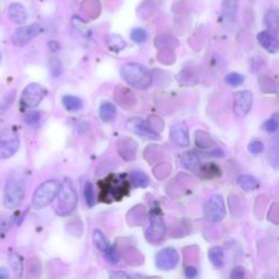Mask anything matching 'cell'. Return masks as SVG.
Returning a JSON list of instances; mask_svg holds the SVG:
<instances>
[{
    "instance_id": "1",
    "label": "cell",
    "mask_w": 279,
    "mask_h": 279,
    "mask_svg": "<svg viewBox=\"0 0 279 279\" xmlns=\"http://www.w3.org/2000/svg\"><path fill=\"white\" fill-rule=\"evenodd\" d=\"M100 198L103 202H111V201L118 202L128 194L130 184L126 175L109 174L100 182Z\"/></svg>"
},
{
    "instance_id": "2",
    "label": "cell",
    "mask_w": 279,
    "mask_h": 279,
    "mask_svg": "<svg viewBox=\"0 0 279 279\" xmlns=\"http://www.w3.org/2000/svg\"><path fill=\"white\" fill-rule=\"evenodd\" d=\"M122 79L138 90H146L152 84V74L145 67L137 63H128L120 69Z\"/></svg>"
},
{
    "instance_id": "3",
    "label": "cell",
    "mask_w": 279,
    "mask_h": 279,
    "mask_svg": "<svg viewBox=\"0 0 279 279\" xmlns=\"http://www.w3.org/2000/svg\"><path fill=\"white\" fill-rule=\"evenodd\" d=\"M61 188V182L58 180H48L42 183L35 190L32 206L35 209H42L49 205L58 195L59 190Z\"/></svg>"
},
{
    "instance_id": "4",
    "label": "cell",
    "mask_w": 279,
    "mask_h": 279,
    "mask_svg": "<svg viewBox=\"0 0 279 279\" xmlns=\"http://www.w3.org/2000/svg\"><path fill=\"white\" fill-rule=\"evenodd\" d=\"M25 196V184L22 180L10 179L4 188L3 204L9 209H14L22 204Z\"/></svg>"
},
{
    "instance_id": "5",
    "label": "cell",
    "mask_w": 279,
    "mask_h": 279,
    "mask_svg": "<svg viewBox=\"0 0 279 279\" xmlns=\"http://www.w3.org/2000/svg\"><path fill=\"white\" fill-rule=\"evenodd\" d=\"M58 208H57V214L60 216H66L70 214L75 209L77 202V196L75 190L72 187L70 182L61 183V188L58 193Z\"/></svg>"
},
{
    "instance_id": "6",
    "label": "cell",
    "mask_w": 279,
    "mask_h": 279,
    "mask_svg": "<svg viewBox=\"0 0 279 279\" xmlns=\"http://www.w3.org/2000/svg\"><path fill=\"white\" fill-rule=\"evenodd\" d=\"M166 226L158 210H153L149 215V225L145 230L146 240L152 244H157L164 239Z\"/></svg>"
},
{
    "instance_id": "7",
    "label": "cell",
    "mask_w": 279,
    "mask_h": 279,
    "mask_svg": "<svg viewBox=\"0 0 279 279\" xmlns=\"http://www.w3.org/2000/svg\"><path fill=\"white\" fill-rule=\"evenodd\" d=\"M226 205L221 195H213L204 206L205 218L211 223H219L225 218Z\"/></svg>"
},
{
    "instance_id": "8",
    "label": "cell",
    "mask_w": 279,
    "mask_h": 279,
    "mask_svg": "<svg viewBox=\"0 0 279 279\" xmlns=\"http://www.w3.org/2000/svg\"><path fill=\"white\" fill-rule=\"evenodd\" d=\"M46 95V90L37 83H31L25 87L22 96L21 104L28 108H34L40 104Z\"/></svg>"
},
{
    "instance_id": "9",
    "label": "cell",
    "mask_w": 279,
    "mask_h": 279,
    "mask_svg": "<svg viewBox=\"0 0 279 279\" xmlns=\"http://www.w3.org/2000/svg\"><path fill=\"white\" fill-rule=\"evenodd\" d=\"M126 128L129 131L137 134V136L147 139V140H159L161 137L157 132L152 130L151 128L146 125L145 121L140 117H132L126 122Z\"/></svg>"
},
{
    "instance_id": "10",
    "label": "cell",
    "mask_w": 279,
    "mask_h": 279,
    "mask_svg": "<svg viewBox=\"0 0 279 279\" xmlns=\"http://www.w3.org/2000/svg\"><path fill=\"white\" fill-rule=\"evenodd\" d=\"M40 32H42V28L39 27V24L34 23L25 25V27H21L15 31L12 36V42L17 47H23V46L29 44L31 40L35 38Z\"/></svg>"
},
{
    "instance_id": "11",
    "label": "cell",
    "mask_w": 279,
    "mask_h": 279,
    "mask_svg": "<svg viewBox=\"0 0 279 279\" xmlns=\"http://www.w3.org/2000/svg\"><path fill=\"white\" fill-rule=\"evenodd\" d=\"M156 266L161 271H172L174 267H177L179 263V254L174 247H166L157 253L156 257Z\"/></svg>"
},
{
    "instance_id": "12",
    "label": "cell",
    "mask_w": 279,
    "mask_h": 279,
    "mask_svg": "<svg viewBox=\"0 0 279 279\" xmlns=\"http://www.w3.org/2000/svg\"><path fill=\"white\" fill-rule=\"evenodd\" d=\"M253 105V94L251 91H239L234 95V112L238 117H245Z\"/></svg>"
},
{
    "instance_id": "13",
    "label": "cell",
    "mask_w": 279,
    "mask_h": 279,
    "mask_svg": "<svg viewBox=\"0 0 279 279\" xmlns=\"http://www.w3.org/2000/svg\"><path fill=\"white\" fill-rule=\"evenodd\" d=\"M170 140L177 144L178 146L187 147L190 144V134H189V128L183 122L177 123L172 129H170Z\"/></svg>"
},
{
    "instance_id": "14",
    "label": "cell",
    "mask_w": 279,
    "mask_h": 279,
    "mask_svg": "<svg viewBox=\"0 0 279 279\" xmlns=\"http://www.w3.org/2000/svg\"><path fill=\"white\" fill-rule=\"evenodd\" d=\"M20 147V140L17 137H7L0 140V161L12 157Z\"/></svg>"
},
{
    "instance_id": "15",
    "label": "cell",
    "mask_w": 279,
    "mask_h": 279,
    "mask_svg": "<svg viewBox=\"0 0 279 279\" xmlns=\"http://www.w3.org/2000/svg\"><path fill=\"white\" fill-rule=\"evenodd\" d=\"M119 155L125 159V161H134L136 159V153L138 148V144L132 141L129 138H122L117 143Z\"/></svg>"
},
{
    "instance_id": "16",
    "label": "cell",
    "mask_w": 279,
    "mask_h": 279,
    "mask_svg": "<svg viewBox=\"0 0 279 279\" xmlns=\"http://www.w3.org/2000/svg\"><path fill=\"white\" fill-rule=\"evenodd\" d=\"M115 98L119 105L127 109H130L137 104L136 96L127 87H118L115 93Z\"/></svg>"
},
{
    "instance_id": "17",
    "label": "cell",
    "mask_w": 279,
    "mask_h": 279,
    "mask_svg": "<svg viewBox=\"0 0 279 279\" xmlns=\"http://www.w3.org/2000/svg\"><path fill=\"white\" fill-rule=\"evenodd\" d=\"M257 40H258V43H260L262 47L264 48L265 50H267L268 53L276 54L278 51L277 39L275 38V36H274L271 32L264 31V32L258 33Z\"/></svg>"
},
{
    "instance_id": "18",
    "label": "cell",
    "mask_w": 279,
    "mask_h": 279,
    "mask_svg": "<svg viewBox=\"0 0 279 279\" xmlns=\"http://www.w3.org/2000/svg\"><path fill=\"white\" fill-rule=\"evenodd\" d=\"M8 15L9 19L11 20L13 23L17 24H23L27 22L28 20V13L27 10L20 3H11L8 8Z\"/></svg>"
},
{
    "instance_id": "19",
    "label": "cell",
    "mask_w": 279,
    "mask_h": 279,
    "mask_svg": "<svg viewBox=\"0 0 279 279\" xmlns=\"http://www.w3.org/2000/svg\"><path fill=\"white\" fill-rule=\"evenodd\" d=\"M100 117L104 122H111L117 117V109L110 102H103L100 106Z\"/></svg>"
},
{
    "instance_id": "20",
    "label": "cell",
    "mask_w": 279,
    "mask_h": 279,
    "mask_svg": "<svg viewBox=\"0 0 279 279\" xmlns=\"http://www.w3.org/2000/svg\"><path fill=\"white\" fill-rule=\"evenodd\" d=\"M221 12L227 21H235L238 12V0H223Z\"/></svg>"
},
{
    "instance_id": "21",
    "label": "cell",
    "mask_w": 279,
    "mask_h": 279,
    "mask_svg": "<svg viewBox=\"0 0 279 279\" xmlns=\"http://www.w3.org/2000/svg\"><path fill=\"white\" fill-rule=\"evenodd\" d=\"M181 165L187 169L194 170L195 168L199 167L200 165V157L199 155L193 151H185L180 158Z\"/></svg>"
},
{
    "instance_id": "22",
    "label": "cell",
    "mask_w": 279,
    "mask_h": 279,
    "mask_svg": "<svg viewBox=\"0 0 279 279\" xmlns=\"http://www.w3.org/2000/svg\"><path fill=\"white\" fill-rule=\"evenodd\" d=\"M237 183L242 190H244L245 192H252V191H254L260 187V183H258L257 180L249 174L240 175L237 180Z\"/></svg>"
},
{
    "instance_id": "23",
    "label": "cell",
    "mask_w": 279,
    "mask_h": 279,
    "mask_svg": "<svg viewBox=\"0 0 279 279\" xmlns=\"http://www.w3.org/2000/svg\"><path fill=\"white\" fill-rule=\"evenodd\" d=\"M194 141L196 146L202 149H209L214 145L213 140H211L210 136L203 130H196L194 133Z\"/></svg>"
},
{
    "instance_id": "24",
    "label": "cell",
    "mask_w": 279,
    "mask_h": 279,
    "mask_svg": "<svg viewBox=\"0 0 279 279\" xmlns=\"http://www.w3.org/2000/svg\"><path fill=\"white\" fill-rule=\"evenodd\" d=\"M209 257L215 267H221L225 262V252L219 246H214L209 251Z\"/></svg>"
},
{
    "instance_id": "25",
    "label": "cell",
    "mask_w": 279,
    "mask_h": 279,
    "mask_svg": "<svg viewBox=\"0 0 279 279\" xmlns=\"http://www.w3.org/2000/svg\"><path fill=\"white\" fill-rule=\"evenodd\" d=\"M9 263L15 274V276L21 277L23 274V258L20 256L18 253L12 252L9 254Z\"/></svg>"
},
{
    "instance_id": "26",
    "label": "cell",
    "mask_w": 279,
    "mask_h": 279,
    "mask_svg": "<svg viewBox=\"0 0 279 279\" xmlns=\"http://www.w3.org/2000/svg\"><path fill=\"white\" fill-rule=\"evenodd\" d=\"M130 178L132 184L137 188H146L149 184V179L147 175L142 172H139V170L131 172Z\"/></svg>"
},
{
    "instance_id": "27",
    "label": "cell",
    "mask_w": 279,
    "mask_h": 279,
    "mask_svg": "<svg viewBox=\"0 0 279 279\" xmlns=\"http://www.w3.org/2000/svg\"><path fill=\"white\" fill-rule=\"evenodd\" d=\"M63 104L67 109H69L71 111H77L82 109L83 107V103L80 100L79 97L72 96V95H66L63 97Z\"/></svg>"
},
{
    "instance_id": "28",
    "label": "cell",
    "mask_w": 279,
    "mask_h": 279,
    "mask_svg": "<svg viewBox=\"0 0 279 279\" xmlns=\"http://www.w3.org/2000/svg\"><path fill=\"white\" fill-rule=\"evenodd\" d=\"M93 241H94L97 249H100L101 251H106L110 245L106 236L100 229H95L93 231Z\"/></svg>"
},
{
    "instance_id": "29",
    "label": "cell",
    "mask_w": 279,
    "mask_h": 279,
    "mask_svg": "<svg viewBox=\"0 0 279 279\" xmlns=\"http://www.w3.org/2000/svg\"><path fill=\"white\" fill-rule=\"evenodd\" d=\"M258 84H260V89L263 93H276L277 91L276 83L272 77L267 75H261L258 79Z\"/></svg>"
},
{
    "instance_id": "30",
    "label": "cell",
    "mask_w": 279,
    "mask_h": 279,
    "mask_svg": "<svg viewBox=\"0 0 279 279\" xmlns=\"http://www.w3.org/2000/svg\"><path fill=\"white\" fill-rule=\"evenodd\" d=\"M201 174H203L205 178H216V177H219L221 174V170L219 169V167L217 166L215 164H205L203 165L202 167H201Z\"/></svg>"
},
{
    "instance_id": "31",
    "label": "cell",
    "mask_w": 279,
    "mask_h": 279,
    "mask_svg": "<svg viewBox=\"0 0 279 279\" xmlns=\"http://www.w3.org/2000/svg\"><path fill=\"white\" fill-rule=\"evenodd\" d=\"M107 44H108V46H109V48L111 50L117 51V53L126 47V42H125V40H123V38H121L120 36L116 35V34L110 35L109 37H108Z\"/></svg>"
},
{
    "instance_id": "32",
    "label": "cell",
    "mask_w": 279,
    "mask_h": 279,
    "mask_svg": "<svg viewBox=\"0 0 279 279\" xmlns=\"http://www.w3.org/2000/svg\"><path fill=\"white\" fill-rule=\"evenodd\" d=\"M84 198H85V202L86 204L90 206V208H93L96 203V199H95V191H94V187H93L92 182L87 181L85 182L84 185Z\"/></svg>"
},
{
    "instance_id": "33",
    "label": "cell",
    "mask_w": 279,
    "mask_h": 279,
    "mask_svg": "<svg viewBox=\"0 0 279 279\" xmlns=\"http://www.w3.org/2000/svg\"><path fill=\"white\" fill-rule=\"evenodd\" d=\"M244 81V76L241 75L240 73H237V72H231V73L227 74L225 77V82L228 85L232 87L240 86Z\"/></svg>"
},
{
    "instance_id": "34",
    "label": "cell",
    "mask_w": 279,
    "mask_h": 279,
    "mask_svg": "<svg viewBox=\"0 0 279 279\" xmlns=\"http://www.w3.org/2000/svg\"><path fill=\"white\" fill-rule=\"evenodd\" d=\"M131 39L137 44H143L147 40V32L144 29H133L131 31Z\"/></svg>"
},
{
    "instance_id": "35",
    "label": "cell",
    "mask_w": 279,
    "mask_h": 279,
    "mask_svg": "<svg viewBox=\"0 0 279 279\" xmlns=\"http://www.w3.org/2000/svg\"><path fill=\"white\" fill-rule=\"evenodd\" d=\"M49 67L51 74L55 77H59L63 73V65H61V61L58 58H51L49 61Z\"/></svg>"
},
{
    "instance_id": "36",
    "label": "cell",
    "mask_w": 279,
    "mask_h": 279,
    "mask_svg": "<svg viewBox=\"0 0 279 279\" xmlns=\"http://www.w3.org/2000/svg\"><path fill=\"white\" fill-rule=\"evenodd\" d=\"M265 22L272 31H277L278 27V14L276 11H270L265 17Z\"/></svg>"
},
{
    "instance_id": "37",
    "label": "cell",
    "mask_w": 279,
    "mask_h": 279,
    "mask_svg": "<svg viewBox=\"0 0 279 279\" xmlns=\"http://www.w3.org/2000/svg\"><path fill=\"white\" fill-rule=\"evenodd\" d=\"M24 120L29 126H33V127L37 126L38 123L40 122V113L38 111L28 112L24 117Z\"/></svg>"
},
{
    "instance_id": "38",
    "label": "cell",
    "mask_w": 279,
    "mask_h": 279,
    "mask_svg": "<svg viewBox=\"0 0 279 279\" xmlns=\"http://www.w3.org/2000/svg\"><path fill=\"white\" fill-rule=\"evenodd\" d=\"M104 252H105V256L107 258V261L109 262L110 264H117L119 260H120V257H119V254L115 246L109 245V247H108V249Z\"/></svg>"
},
{
    "instance_id": "39",
    "label": "cell",
    "mask_w": 279,
    "mask_h": 279,
    "mask_svg": "<svg viewBox=\"0 0 279 279\" xmlns=\"http://www.w3.org/2000/svg\"><path fill=\"white\" fill-rule=\"evenodd\" d=\"M247 149H249L251 154H261L264 151V144L261 141H258V140H253V141L249 143V145H247Z\"/></svg>"
},
{
    "instance_id": "40",
    "label": "cell",
    "mask_w": 279,
    "mask_h": 279,
    "mask_svg": "<svg viewBox=\"0 0 279 279\" xmlns=\"http://www.w3.org/2000/svg\"><path fill=\"white\" fill-rule=\"evenodd\" d=\"M13 100H14V92L10 93V94L4 96L3 102L1 103V105H0V115H2V113L8 109V108L10 107V105L12 104Z\"/></svg>"
},
{
    "instance_id": "41",
    "label": "cell",
    "mask_w": 279,
    "mask_h": 279,
    "mask_svg": "<svg viewBox=\"0 0 279 279\" xmlns=\"http://www.w3.org/2000/svg\"><path fill=\"white\" fill-rule=\"evenodd\" d=\"M193 74L187 70L182 71L181 73L178 75V80L183 84H194L195 82H193Z\"/></svg>"
},
{
    "instance_id": "42",
    "label": "cell",
    "mask_w": 279,
    "mask_h": 279,
    "mask_svg": "<svg viewBox=\"0 0 279 279\" xmlns=\"http://www.w3.org/2000/svg\"><path fill=\"white\" fill-rule=\"evenodd\" d=\"M263 128L265 129V130L267 132H276L278 130V122L276 119H270V120H267L265 123H264V126H263Z\"/></svg>"
},
{
    "instance_id": "43",
    "label": "cell",
    "mask_w": 279,
    "mask_h": 279,
    "mask_svg": "<svg viewBox=\"0 0 279 279\" xmlns=\"http://www.w3.org/2000/svg\"><path fill=\"white\" fill-rule=\"evenodd\" d=\"M244 275H245L244 268L238 266V267H236V268H234V270H232L230 277L232 279H241V278L244 277Z\"/></svg>"
},
{
    "instance_id": "44",
    "label": "cell",
    "mask_w": 279,
    "mask_h": 279,
    "mask_svg": "<svg viewBox=\"0 0 279 279\" xmlns=\"http://www.w3.org/2000/svg\"><path fill=\"white\" fill-rule=\"evenodd\" d=\"M184 274L187 278H194L196 277V275H198V270H196V268L193 266H188L187 268H185Z\"/></svg>"
},
{
    "instance_id": "45",
    "label": "cell",
    "mask_w": 279,
    "mask_h": 279,
    "mask_svg": "<svg viewBox=\"0 0 279 279\" xmlns=\"http://www.w3.org/2000/svg\"><path fill=\"white\" fill-rule=\"evenodd\" d=\"M110 278H119V279H128L131 278L132 276L129 275V274L125 273V272H115V273H110Z\"/></svg>"
},
{
    "instance_id": "46",
    "label": "cell",
    "mask_w": 279,
    "mask_h": 279,
    "mask_svg": "<svg viewBox=\"0 0 279 279\" xmlns=\"http://www.w3.org/2000/svg\"><path fill=\"white\" fill-rule=\"evenodd\" d=\"M9 277V272L6 268H0V279H8Z\"/></svg>"
},
{
    "instance_id": "47",
    "label": "cell",
    "mask_w": 279,
    "mask_h": 279,
    "mask_svg": "<svg viewBox=\"0 0 279 279\" xmlns=\"http://www.w3.org/2000/svg\"><path fill=\"white\" fill-rule=\"evenodd\" d=\"M1 227H2V223H1V220H0V230H1Z\"/></svg>"
},
{
    "instance_id": "48",
    "label": "cell",
    "mask_w": 279,
    "mask_h": 279,
    "mask_svg": "<svg viewBox=\"0 0 279 279\" xmlns=\"http://www.w3.org/2000/svg\"><path fill=\"white\" fill-rule=\"evenodd\" d=\"M0 59H1V57H0Z\"/></svg>"
}]
</instances>
